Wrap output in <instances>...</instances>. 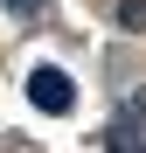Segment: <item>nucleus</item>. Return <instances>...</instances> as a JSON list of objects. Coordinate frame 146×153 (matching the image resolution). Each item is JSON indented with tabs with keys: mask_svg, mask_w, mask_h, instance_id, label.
<instances>
[{
	"mask_svg": "<svg viewBox=\"0 0 146 153\" xmlns=\"http://www.w3.org/2000/svg\"><path fill=\"white\" fill-rule=\"evenodd\" d=\"M28 97H35V111H70V97H77V84L56 70V63H42V70H28Z\"/></svg>",
	"mask_w": 146,
	"mask_h": 153,
	"instance_id": "f257e3e1",
	"label": "nucleus"
},
{
	"mask_svg": "<svg viewBox=\"0 0 146 153\" xmlns=\"http://www.w3.org/2000/svg\"><path fill=\"white\" fill-rule=\"evenodd\" d=\"M132 118H146V91H132Z\"/></svg>",
	"mask_w": 146,
	"mask_h": 153,
	"instance_id": "20e7f679",
	"label": "nucleus"
},
{
	"mask_svg": "<svg viewBox=\"0 0 146 153\" xmlns=\"http://www.w3.org/2000/svg\"><path fill=\"white\" fill-rule=\"evenodd\" d=\"M0 7H7V14H21V21H35V14H42V0H0Z\"/></svg>",
	"mask_w": 146,
	"mask_h": 153,
	"instance_id": "7ed1b4c3",
	"label": "nucleus"
},
{
	"mask_svg": "<svg viewBox=\"0 0 146 153\" xmlns=\"http://www.w3.org/2000/svg\"><path fill=\"white\" fill-rule=\"evenodd\" d=\"M118 28H132V35L146 28V0H118Z\"/></svg>",
	"mask_w": 146,
	"mask_h": 153,
	"instance_id": "f03ea898",
	"label": "nucleus"
}]
</instances>
